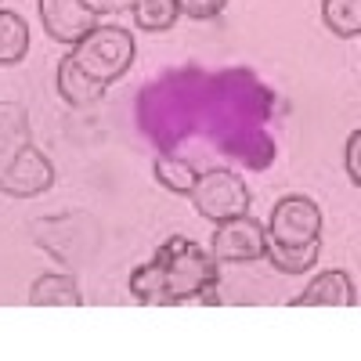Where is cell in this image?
<instances>
[{"label":"cell","mask_w":361,"mask_h":361,"mask_svg":"<svg viewBox=\"0 0 361 361\" xmlns=\"http://www.w3.org/2000/svg\"><path fill=\"white\" fill-rule=\"evenodd\" d=\"M221 282V264L217 257L202 250L199 243L185 235H173L145 260L141 267L130 271V296L137 304L152 307H170V304H217Z\"/></svg>","instance_id":"obj_1"},{"label":"cell","mask_w":361,"mask_h":361,"mask_svg":"<svg viewBox=\"0 0 361 361\" xmlns=\"http://www.w3.org/2000/svg\"><path fill=\"white\" fill-rule=\"evenodd\" d=\"M69 58L76 62V69L83 76H90L98 87H112L116 80H123L134 66V58H137V44H134V33L123 25H94L90 33L73 44Z\"/></svg>","instance_id":"obj_2"},{"label":"cell","mask_w":361,"mask_h":361,"mask_svg":"<svg viewBox=\"0 0 361 361\" xmlns=\"http://www.w3.org/2000/svg\"><path fill=\"white\" fill-rule=\"evenodd\" d=\"M195 214L209 224H221L228 217H238V214H250V188L246 180L224 170V166H214L195 177V185L188 192Z\"/></svg>","instance_id":"obj_3"},{"label":"cell","mask_w":361,"mask_h":361,"mask_svg":"<svg viewBox=\"0 0 361 361\" xmlns=\"http://www.w3.org/2000/svg\"><path fill=\"white\" fill-rule=\"evenodd\" d=\"M267 246H282V250H300L322 243V209L307 195H282L271 206L267 217Z\"/></svg>","instance_id":"obj_4"},{"label":"cell","mask_w":361,"mask_h":361,"mask_svg":"<svg viewBox=\"0 0 361 361\" xmlns=\"http://www.w3.org/2000/svg\"><path fill=\"white\" fill-rule=\"evenodd\" d=\"M209 253L217 257V264H257L267 253V228L250 214L228 217L209 238Z\"/></svg>","instance_id":"obj_5"},{"label":"cell","mask_w":361,"mask_h":361,"mask_svg":"<svg viewBox=\"0 0 361 361\" xmlns=\"http://www.w3.org/2000/svg\"><path fill=\"white\" fill-rule=\"evenodd\" d=\"M54 188V163L40 152L37 145H25L0 163V195L8 199H37Z\"/></svg>","instance_id":"obj_6"},{"label":"cell","mask_w":361,"mask_h":361,"mask_svg":"<svg viewBox=\"0 0 361 361\" xmlns=\"http://www.w3.org/2000/svg\"><path fill=\"white\" fill-rule=\"evenodd\" d=\"M40 25L47 29V37L58 44H80L90 29L98 25V11L90 0H37Z\"/></svg>","instance_id":"obj_7"},{"label":"cell","mask_w":361,"mask_h":361,"mask_svg":"<svg viewBox=\"0 0 361 361\" xmlns=\"http://www.w3.org/2000/svg\"><path fill=\"white\" fill-rule=\"evenodd\" d=\"M293 307H357V289L347 271H322V275L293 300Z\"/></svg>","instance_id":"obj_8"},{"label":"cell","mask_w":361,"mask_h":361,"mask_svg":"<svg viewBox=\"0 0 361 361\" xmlns=\"http://www.w3.org/2000/svg\"><path fill=\"white\" fill-rule=\"evenodd\" d=\"M54 87H58V98H62L66 105H73V109H87V105H94V102L105 98V87H98L90 76H83L69 54L62 58V62H58Z\"/></svg>","instance_id":"obj_9"},{"label":"cell","mask_w":361,"mask_h":361,"mask_svg":"<svg viewBox=\"0 0 361 361\" xmlns=\"http://www.w3.org/2000/svg\"><path fill=\"white\" fill-rule=\"evenodd\" d=\"M29 304L33 307H80L83 293H80L73 275H58V271H51V275H40L33 282V289H29Z\"/></svg>","instance_id":"obj_10"},{"label":"cell","mask_w":361,"mask_h":361,"mask_svg":"<svg viewBox=\"0 0 361 361\" xmlns=\"http://www.w3.org/2000/svg\"><path fill=\"white\" fill-rule=\"evenodd\" d=\"M25 145H33L25 109L18 102H0V163H8Z\"/></svg>","instance_id":"obj_11"},{"label":"cell","mask_w":361,"mask_h":361,"mask_svg":"<svg viewBox=\"0 0 361 361\" xmlns=\"http://www.w3.org/2000/svg\"><path fill=\"white\" fill-rule=\"evenodd\" d=\"M29 54V25L18 11L0 8V66H18Z\"/></svg>","instance_id":"obj_12"},{"label":"cell","mask_w":361,"mask_h":361,"mask_svg":"<svg viewBox=\"0 0 361 361\" xmlns=\"http://www.w3.org/2000/svg\"><path fill=\"white\" fill-rule=\"evenodd\" d=\"M322 22L333 37L357 40L361 37V0H322Z\"/></svg>","instance_id":"obj_13"},{"label":"cell","mask_w":361,"mask_h":361,"mask_svg":"<svg viewBox=\"0 0 361 361\" xmlns=\"http://www.w3.org/2000/svg\"><path fill=\"white\" fill-rule=\"evenodd\" d=\"M127 11L134 15V25L145 33H166L177 22V0H130Z\"/></svg>","instance_id":"obj_14"},{"label":"cell","mask_w":361,"mask_h":361,"mask_svg":"<svg viewBox=\"0 0 361 361\" xmlns=\"http://www.w3.org/2000/svg\"><path fill=\"white\" fill-rule=\"evenodd\" d=\"M152 173H156L159 185H163L166 192H173V195H188L192 185H195V177H199V170H195L192 163L177 159V156H166V152H159V156L152 159Z\"/></svg>","instance_id":"obj_15"},{"label":"cell","mask_w":361,"mask_h":361,"mask_svg":"<svg viewBox=\"0 0 361 361\" xmlns=\"http://www.w3.org/2000/svg\"><path fill=\"white\" fill-rule=\"evenodd\" d=\"M318 253H322V243H311V246H300V250H282V246H267L264 260H271V267L282 271V275H304L318 264Z\"/></svg>","instance_id":"obj_16"},{"label":"cell","mask_w":361,"mask_h":361,"mask_svg":"<svg viewBox=\"0 0 361 361\" xmlns=\"http://www.w3.org/2000/svg\"><path fill=\"white\" fill-rule=\"evenodd\" d=\"M231 0H177V11L188 15L195 22H206V18H217Z\"/></svg>","instance_id":"obj_17"},{"label":"cell","mask_w":361,"mask_h":361,"mask_svg":"<svg viewBox=\"0 0 361 361\" xmlns=\"http://www.w3.org/2000/svg\"><path fill=\"white\" fill-rule=\"evenodd\" d=\"M343 163H347V177H350V185L357 188V185H361V130H350V137H347V152H343Z\"/></svg>","instance_id":"obj_18"}]
</instances>
